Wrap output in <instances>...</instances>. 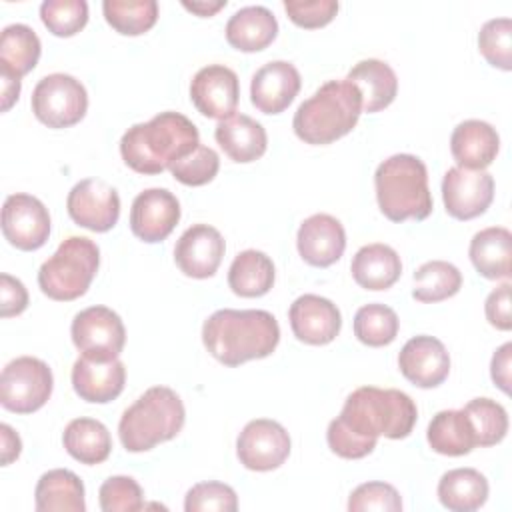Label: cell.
<instances>
[{
	"instance_id": "cell-24",
	"label": "cell",
	"mask_w": 512,
	"mask_h": 512,
	"mask_svg": "<svg viewBox=\"0 0 512 512\" xmlns=\"http://www.w3.org/2000/svg\"><path fill=\"white\" fill-rule=\"evenodd\" d=\"M214 138L224 154L240 164L258 160L268 146L264 126L246 114H232L220 120L214 130Z\"/></svg>"
},
{
	"instance_id": "cell-30",
	"label": "cell",
	"mask_w": 512,
	"mask_h": 512,
	"mask_svg": "<svg viewBox=\"0 0 512 512\" xmlns=\"http://www.w3.org/2000/svg\"><path fill=\"white\" fill-rule=\"evenodd\" d=\"M488 498V480L474 468H454L442 474L438 482V500L452 512H472L484 506Z\"/></svg>"
},
{
	"instance_id": "cell-13",
	"label": "cell",
	"mask_w": 512,
	"mask_h": 512,
	"mask_svg": "<svg viewBox=\"0 0 512 512\" xmlns=\"http://www.w3.org/2000/svg\"><path fill=\"white\" fill-rule=\"evenodd\" d=\"M446 212L456 220H472L488 210L494 200V178L486 170L452 166L442 178Z\"/></svg>"
},
{
	"instance_id": "cell-33",
	"label": "cell",
	"mask_w": 512,
	"mask_h": 512,
	"mask_svg": "<svg viewBox=\"0 0 512 512\" xmlns=\"http://www.w3.org/2000/svg\"><path fill=\"white\" fill-rule=\"evenodd\" d=\"M426 440L430 448L444 456H464L476 448V436L466 412L440 410L428 424Z\"/></svg>"
},
{
	"instance_id": "cell-26",
	"label": "cell",
	"mask_w": 512,
	"mask_h": 512,
	"mask_svg": "<svg viewBox=\"0 0 512 512\" xmlns=\"http://www.w3.org/2000/svg\"><path fill=\"white\" fill-rule=\"evenodd\" d=\"M226 40L240 52H258L278 36V20L266 6H244L226 22Z\"/></svg>"
},
{
	"instance_id": "cell-7",
	"label": "cell",
	"mask_w": 512,
	"mask_h": 512,
	"mask_svg": "<svg viewBox=\"0 0 512 512\" xmlns=\"http://www.w3.org/2000/svg\"><path fill=\"white\" fill-rule=\"evenodd\" d=\"M100 266V250L86 236L66 238L40 266V290L58 302H70L86 294Z\"/></svg>"
},
{
	"instance_id": "cell-49",
	"label": "cell",
	"mask_w": 512,
	"mask_h": 512,
	"mask_svg": "<svg viewBox=\"0 0 512 512\" xmlns=\"http://www.w3.org/2000/svg\"><path fill=\"white\" fill-rule=\"evenodd\" d=\"M0 82H2V112H8L20 98V88H22V82H20V76L12 74L10 70L6 68H0Z\"/></svg>"
},
{
	"instance_id": "cell-4",
	"label": "cell",
	"mask_w": 512,
	"mask_h": 512,
	"mask_svg": "<svg viewBox=\"0 0 512 512\" xmlns=\"http://www.w3.org/2000/svg\"><path fill=\"white\" fill-rule=\"evenodd\" d=\"M362 114L358 88L344 80H328L304 100L292 120L296 136L312 146L332 144L346 136Z\"/></svg>"
},
{
	"instance_id": "cell-3",
	"label": "cell",
	"mask_w": 512,
	"mask_h": 512,
	"mask_svg": "<svg viewBox=\"0 0 512 512\" xmlns=\"http://www.w3.org/2000/svg\"><path fill=\"white\" fill-rule=\"evenodd\" d=\"M418 418L414 400L396 388L360 386L344 402L336 422L370 450L380 436L402 440L410 436Z\"/></svg>"
},
{
	"instance_id": "cell-20",
	"label": "cell",
	"mask_w": 512,
	"mask_h": 512,
	"mask_svg": "<svg viewBox=\"0 0 512 512\" xmlns=\"http://www.w3.org/2000/svg\"><path fill=\"white\" fill-rule=\"evenodd\" d=\"M300 86V72L294 64L286 60H272L252 76L250 100L262 114H280L292 104Z\"/></svg>"
},
{
	"instance_id": "cell-15",
	"label": "cell",
	"mask_w": 512,
	"mask_h": 512,
	"mask_svg": "<svg viewBox=\"0 0 512 512\" xmlns=\"http://www.w3.org/2000/svg\"><path fill=\"white\" fill-rule=\"evenodd\" d=\"M240 96L238 76L224 64L200 68L190 82V100L206 118L224 120L236 112Z\"/></svg>"
},
{
	"instance_id": "cell-29",
	"label": "cell",
	"mask_w": 512,
	"mask_h": 512,
	"mask_svg": "<svg viewBox=\"0 0 512 512\" xmlns=\"http://www.w3.org/2000/svg\"><path fill=\"white\" fill-rule=\"evenodd\" d=\"M38 512H84V484L66 468H54L40 476L34 490Z\"/></svg>"
},
{
	"instance_id": "cell-28",
	"label": "cell",
	"mask_w": 512,
	"mask_h": 512,
	"mask_svg": "<svg viewBox=\"0 0 512 512\" xmlns=\"http://www.w3.org/2000/svg\"><path fill=\"white\" fill-rule=\"evenodd\" d=\"M354 282L364 290H386L402 274V262L398 252L388 244L362 246L350 264Z\"/></svg>"
},
{
	"instance_id": "cell-36",
	"label": "cell",
	"mask_w": 512,
	"mask_h": 512,
	"mask_svg": "<svg viewBox=\"0 0 512 512\" xmlns=\"http://www.w3.org/2000/svg\"><path fill=\"white\" fill-rule=\"evenodd\" d=\"M102 12L106 22L124 36H140L158 20L156 0H104Z\"/></svg>"
},
{
	"instance_id": "cell-1",
	"label": "cell",
	"mask_w": 512,
	"mask_h": 512,
	"mask_svg": "<svg viewBox=\"0 0 512 512\" xmlns=\"http://www.w3.org/2000/svg\"><path fill=\"white\" fill-rule=\"evenodd\" d=\"M200 144L198 128L180 112H160L130 126L120 138V154L138 174H160Z\"/></svg>"
},
{
	"instance_id": "cell-5",
	"label": "cell",
	"mask_w": 512,
	"mask_h": 512,
	"mask_svg": "<svg viewBox=\"0 0 512 512\" xmlns=\"http://www.w3.org/2000/svg\"><path fill=\"white\" fill-rule=\"evenodd\" d=\"M374 188L380 212L392 222L426 220L432 212L426 164L414 154H394L378 164Z\"/></svg>"
},
{
	"instance_id": "cell-14",
	"label": "cell",
	"mask_w": 512,
	"mask_h": 512,
	"mask_svg": "<svg viewBox=\"0 0 512 512\" xmlns=\"http://www.w3.org/2000/svg\"><path fill=\"white\" fill-rule=\"evenodd\" d=\"M70 218L92 232H108L120 218V196L104 180L86 178L72 186L66 198Z\"/></svg>"
},
{
	"instance_id": "cell-48",
	"label": "cell",
	"mask_w": 512,
	"mask_h": 512,
	"mask_svg": "<svg viewBox=\"0 0 512 512\" xmlns=\"http://www.w3.org/2000/svg\"><path fill=\"white\" fill-rule=\"evenodd\" d=\"M510 358H512V344L506 342L494 352L490 362V376L494 384L506 394L510 392Z\"/></svg>"
},
{
	"instance_id": "cell-40",
	"label": "cell",
	"mask_w": 512,
	"mask_h": 512,
	"mask_svg": "<svg viewBox=\"0 0 512 512\" xmlns=\"http://www.w3.org/2000/svg\"><path fill=\"white\" fill-rule=\"evenodd\" d=\"M478 48L490 66L506 72L512 70V20H488L478 32Z\"/></svg>"
},
{
	"instance_id": "cell-41",
	"label": "cell",
	"mask_w": 512,
	"mask_h": 512,
	"mask_svg": "<svg viewBox=\"0 0 512 512\" xmlns=\"http://www.w3.org/2000/svg\"><path fill=\"white\" fill-rule=\"evenodd\" d=\"M168 170L180 184L204 186L212 182L214 176L218 174L220 158L212 148L198 144L188 156L176 160Z\"/></svg>"
},
{
	"instance_id": "cell-19",
	"label": "cell",
	"mask_w": 512,
	"mask_h": 512,
	"mask_svg": "<svg viewBox=\"0 0 512 512\" xmlns=\"http://www.w3.org/2000/svg\"><path fill=\"white\" fill-rule=\"evenodd\" d=\"M398 368L414 386L436 388L450 374V354L438 338L420 334L402 346L398 354Z\"/></svg>"
},
{
	"instance_id": "cell-47",
	"label": "cell",
	"mask_w": 512,
	"mask_h": 512,
	"mask_svg": "<svg viewBox=\"0 0 512 512\" xmlns=\"http://www.w3.org/2000/svg\"><path fill=\"white\" fill-rule=\"evenodd\" d=\"M510 282L500 284L498 288H494L484 304V312H486V320L490 322V326L498 328V330H510L512 328V316H510Z\"/></svg>"
},
{
	"instance_id": "cell-23",
	"label": "cell",
	"mask_w": 512,
	"mask_h": 512,
	"mask_svg": "<svg viewBox=\"0 0 512 512\" xmlns=\"http://www.w3.org/2000/svg\"><path fill=\"white\" fill-rule=\"evenodd\" d=\"M500 136L496 128L484 120H464L450 136V152L458 168L484 170L496 160Z\"/></svg>"
},
{
	"instance_id": "cell-22",
	"label": "cell",
	"mask_w": 512,
	"mask_h": 512,
	"mask_svg": "<svg viewBox=\"0 0 512 512\" xmlns=\"http://www.w3.org/2000/svg\"><path fill=\"white\" fill-rule=\"evenodd\" d=\"M126 382L124 362L118 358L98 360L80 356L72 366V388L74 392L92 404H106L116 400Z\"/></svg>"
},
{
	"instance_id": "cell-9",
	"label": "cell",
	"mask_w": 512,
	"mask_h": 512,
	"mask_svg": "<svg viewBox=\"0 0 512 512\" xmlns=\"http://www.w3.org/2000/svg\"><path fill=\"white\" fill-rule=\"evenodd\" d=\"M88 110V94L80 80L54 72L44 76L32 92V112L48 128L78 124Z\"/></svg>"
},
{
	"instance_id": "cell-21",
	"label": "cell",
	"mask_w": 512,
	"mask_h": 512,
	"mask_svg": "<svg viewBox=\"0 0 512 512\" xmlns=\"http://www.w3.org/2000/svg\"><path fill=\"white\" fill-rule=\"evenodd\" d=\"M296 246L304 262L316 268L332 266L346 248V232L338 218L330 214H312L296 234Z\"/></svg>"
},
{
	"instance_id": "cell-35",
	"label": "cell",
	"mask_w": 512,
	"mask_h": 512,
	"mask_svg": "<svg viewBox=\"0 0 512 512\" xmlns=\"http://www.w3.org/2000/svg\"><path fill=\"white\" fill-rule=\"evenodd\" d=\"M462 288L460 270L446 260H430L424 262L414 272V290L412 296L418 302H442L452 298Z\"/></svg>"
},
{
	"instance_id": "cell-27",
	"label": "cell",
	"mask_w": 512,
	"mask_h": 512,
	"mask_svg": "<svg viewBox=\"0 0 512 512\" xmlns=\"http://www.w3.org/2000/svg\"><path fill=\"white\" fill-rule=\"evenodd\" d=\"M348 82H352L362 98V112L374 114L390 106L398 92V78L396 72L390 68V64L368 58L360 60L346 76Z\"/></svg>"
},
{
	"instance_id": "cell-45",
	"label": "cell",
	"mask_w": 512,
	"mask_h": 512,
	"mask_svg": "<svg viewBox=\"0 0 512 512\" xmlns=\"http://www.w3.org/2000/svg\"><path fill=\"white\" fill-rule=\"evenodd\" d=\"M336 0H284V10L288 18L300 28H322L338 12Z\"/></svg>"
},
{
	"instance_id": "cell-42",
	"label": "cell",
	"mask_w": 512,
	"mask_h": 512,
	"mask_svg": "<svg viewBox=\"0 0 512 512\" xmlns=\"http://www.w3.org/2000/svg\"><path fill=\"white\" fill-rule=\"evenodd\" d=\"M102 512H138L144 508L140 484L130 476H110L100 486Z\"/></svg>"
},
{
	"instance_id": "cell-51",
	"label": "cell",
	"mask_w": 512,
	"mask_h": 512,
	"mask_svg": "<svg viewBox=\"0 0 512 512\" xmlns=\"http://www.w3.org/2000/svg\"><path fill=\"white\" fill-rule=\"evenodd\" d=\"M182 6L186 8V10H190V12H194L196 16H202V18H206V16H214L220 8H224L226 6V0H218V2H182Z\"/></svg>"
},
{
	"instance_id": "cell-50",
	"label": "cell",
	"mask_w": 512,
	"mask_h": 512,
	"mask_svg": "<svg viewBox=\"0 0 512 512\" xmlns=\"http://www.w3.org/2000/svg\"><path fill=\"white\" fill-rule=\"evenodd\" d=\"M0 436H2V466H8L12 460L20 456L22 440L8 424H0Z\"/></svg>"
},
{
	"instance_id": "cell-37",
	"label": "cell",
	"mask_w": 512,
	"mask_h": 512,
	"mask_svg": "<svg viewBox=\"0 0 512 512\" xmlns=\"http://www.w3.org/2000/svg\"><path fill=\"white\" fill-rule=\"evenodd\" d=\"M400 320L390 306L366 304L354 316V336L372 348L388 346L398 336Z\"/></svg>"
},
{
	"instance_id": "cell-6",
	"label": "cell",
	"mask_w": 512,
	"mask_h": 512,
	"mask_svg": "<svg viewBox=\"0 0 512 512\" xmlns=\"http://www.w3.org/2000/svg\"><path fill=\"white\" fill-rule=\"evenodd\" d=\"M184 420L186 410L180 396L168 386H152L124 410L118 436L128 452H146L178 436Z\"/></svg>"
},
{
	"instance_id": "cell-31",
	"label": "cell",
	"mask_w": 512,
	"mask_h": 512,
	"mask_svg": "<svg viewBox=\"0 0 512 512\" xmlns=\"http://www.w3.org/2000/svg\"><path fill=\"white\" fill-rule=\"evenodd\" d=\"M66 452L80 464H100L112 452V438L108 428L94 418H74L62 434Z\"/></svg>"
},
{
	"instance_id": "cell-44",
	"label": "cell",
	"mask_w": 512,
	"mask_h": 512,
	"mask_svg": "<svg viewBox=\"0 0 512 512\" xmlns=\"http://www.w3.org/2000/svg\"><path fill=\"white\" fill-rule=\"evenodd\" d=\"M350 512L364 510H384V512H400L402 498L392 484L386 482H364L352 490L348 498Z\"/></svg>"
},
{
	"instance_id": "cell-39",
	"label": "cell",
	"mask_w": 512,
	"mask_h": 512,
	"mask_svg": "<svg viewBox=\"0 0 512 512\" xmlns=\"http://www.w3.org/2000/svg\"><path fill=\"white\" fill-rule=\"evenodd\" d=\"M40 20L54 36L68 38L78 34L88 22V4L84 0H44Z\"/></svg>"
},
{
	"instance_id": "cell-25",
	"label": "cell",
	"mask_w": 512,
	"mask_h": 512,
	"mask_svg": "<svg viewBox=\"0 0 512 512\" xmlns=\"http://www.w3.org/2000/svg\"><path fill=\"white\" fill-rule=\"evenodd\" d=\"M476 272L488 280H508L512 274V234L504 226L476 232L468 248Z\"/></svg>"
},
{
	"instance_id": "cell-38",
	"label": "cell",
	"mask_w": 512,
	"mask_h": 512,
	"mask_svg": "<svg viewBox=\"0 0 512 512\" xmlns=\"http://www.w3.org/2000/svg\"><path fill=\"white\" fill-rule=\"evenodd\" d=\"M472 424L476 446H494L508 432V414L502 404L492 398H474L462 408Z\"/></svg>"
},
{
	"instance_id": "cell-17",
	"label": "cell",
	"mask_w": 512,
	"mask_h": 512,
	"mask_svg": "<svg viewBox=\"0 0 512 512\" xmlns=\"http://www.w3.org/2000/svg\"><path fill=\"white\" fill-rule=\"evenodd\" d=\"M224 238L210 224H192L182 232L174 246V262L184 276L210 278L224 258Z\"/></svg>"
},
{
	"instance_id": "cell-34",
	"label": "cell",
	"mask_w": 512,
	"mask_h": 512,
	"mask_svg": "<svg viewBox=\"0 0 512 512\" xmlns=\"http://www.w3.org/2000/svg\"><path fill=\"white\" fill-rule=\"evenodd\" d=\"M42 44L38 34L26 24H10L0 34V68L24 76L38 64Z\"/></svg>"
},
{
	"instance_id": "cell-10",
	"label": "cell",
	"mask_w": 512,
	"mask_h": 512,
	"mask_svg": "<svg viewBox=\"0 0 512 512\" xmlns=\"http://www.w3.org/2000/svg\"><path fill=\"white\" fill-rule=\"evenodd\" d=\"M70 336L82 356L98 360L118 358L126 344V330L120 316L106 306L80 310L72 320Z\"/></svg>"
},
{
	"instance_id": "cell-43",
	"label": "cell",
	"mask_w": 512,
	"mask_h": 512,
	"mask_svg": "<svg viewBox=\"0 0 512 512\" xmlns=\"http://www.w3.org/2000/svg\"><path fill=\"white\" fill-rule=\"evenodd\" d=\"M238 508V496L234 488L224 482H198L194 484L184 498L186 512H234Z\"/></svg>"
},
{
	"instance_id": "cell-8",
	"label": "cell",
	"mask_w": 512,
	"mask_h": 512,
	"mask_svg": "<svg viewBox=\"0 0 512 512\" xmlns=\"http://www.w3.org/2000/svg\"><path fill=\"white\" fill-rule=\"evenodd\" d=\"M54 388L50 366L34 356L10 360L0 374V404L16 414L40 410Z\"/></svg>"
},
{
	"instance_id": "cell-11",
	"label": "cell",
	"mask_w": 512,
	"mask_h": 512,
	"mask_svg": "<svg viewBox=\"0 0 512 512\" xmlns=\"http://www.w3.org/2000/svg\"><path fill=\"white\" fill-rule=\"evenodd\" d=\"M290 446V436L282 424L268 418H256L238 434L236 456L244 468L268 472L286 462Z\"/></svg>"
},
{
	"instance_id": "cell-2",
	"label": "cell",
	"mask_w": 512,
	"mask_h": 512,
	"mask_svg": "<svg viewBox=\"0 0 512 512\" xmlns=\"http://www.w3.org/2000/svg\"><path fill=\"white\" fill-rule=\"evenodd\" d=\"M206 350L224 366L270 356L280 342V326L266 310H216L202 326Z\"/></svg>"
},
{
	"instance_id": "cell-18",
	"label": "cell",
	"mask_w": 512,
	"mask_h": 512,
	"mask_svg": "<svg viewBox=\"0 0 512 512\" xmlns=\"http://www.w3.org/2000/svg\"><path fill=\"white\" fill-rule=\"evenodd\" d=\"M288 320L294 336L310 346L330 344L342 328L338 306L318 294L298 296L288 310Z\"/></svg>"
},
{
	"instance_id": "cell-12",
	"label": "cell",
	"mask_w": 512,
	"mask_h": 512,
	"mask_svg": "<svg viewBox=\"0 0 512 512\" xmlns=\"http://www.w3.org/2000/svg\"><path fill=\"white\" fill-rule=\"evenodd\" d=\"M2 234L18 250H38L50 236L48 208L30 194H10L2 206Z\"/></svg>"
},
{
	"instance_id": "cell-32",
	"label": "cell",
	"mask_w": 512,
	"mask_h": 512,
	"mask_svg": "<svg viewBox=\"0 0 512 512\" xmlns=\"http://www.w3.org/2000/svg\"><path fill=\"white\" fill-rule=\"evenodd\" d=\"M276 278L270 256L260 250H242L230 264L228 286L236 296L258 298L270 292Z\"/></svg>"
},
{
	"instance_id": "cell-16",
	"label": "cell",
	"mask_w": 512,
	"mask_h": 512,
	"mask_svg": "<svg viewBox=\"0 0 512 512\" xmlns=\"http://www.w3.org/2000/svg\"><path fill=\"white\" fill-rule=\"evenodd\" d=\"M180 220V202L166 188L140 192L130 208V230L142 242L154 244L170 236Z\"/></svg>"
},
{
	"instance_id": "cell-46",
	"label": "cell",
	"mask_w": 512,
	"mask_h": 512,
	"mask_svg": "<svg viewBox=\"0 0 512 512\" xmlns=\"http://www.w3.org/2000/svg\"><path fill=\"white\" fill-rule=\"evenodd\" d=\"M28 306V292L24 284L10 276V274H0V316L10 318L18 316L26 310Z\"/></svg>"
}]
</instances>
